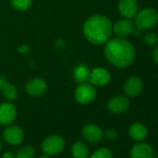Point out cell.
<instances>
[{
    "instance_id": "obj_24",
    "label": "cell",
    "mask_w": 158,
    "mask_h": 158,
    "mask_svg": "<svg viewBox=\"0 0 158 158\" xmlns=\"http://www.w3.org/2000/svg\"><path fill=\"white\" fill-rule=\"evenodd\" d=\"M103 136H105L108 140H114L117 137V131L114 128H108L105 133H103Z\"/></svg>"
},
{
    "instance_id": "obj_29",
    "label": "cell",
    "mask_w": 158,
    "mask_h": 158,
    "mask_svg": "<svg viewBox=\"0 0 158 158\" xmlns=\"http://www.w3.org/2000/svg\"><path fill=\"white\" fill-rule=\"evenodd\" d=\"M140 33H141V30H140V29H139V28L137 27L136 29L134 28V30H133V33H132V34H134L136 36H138V35H140Z\"/></svg>"
},
{
    "instance_id": "obj_12",
    "label": "cell",
    "mask_w": 158,
    "mask_h": 158,
    "mask_svg": "<svg viewBox=\"0 0 158 158\" xmlns=\"http://www.w3.org/2000/svg\"><path fill=\"white\" fill-rule=\"evenodd\" d=\"M111 79L110 73L103 68H95L91 71L89 82L94 86H104Z\"/></svg>"
},
{
    "instance_id": "obj_13",
    "label": "cell",
    "mask_w": 158,
    "mask_h": 158,
    "mask_svg": "<svg viewBox=\"0 0 158 158\" xmlns=\"http://www.w3.org/2000/svg\"><path fill=\"white\" fill-rule=\"evenodd\" d=\"M118 10L123 17L131 19L135 17L138 12V4L136 0H120L118 3Z\"/></svg>"
},
{
    "instance_id": "obj_19",
    "label": "cell",
    "mask_w": 158,
    "mask_h": 158,
    "mask_svg": "<svg viewBox=\"0 0 158 158\" xmlns=\"http://www.w3.org/2000/svg\"><path fill=\"white\" fill-rule=\"evenodd\" d=\"M2 92H3L5 99L8 100L9 102L15 101L18 97V90H17L16 87L9 82H6V84L4 85V87L2 89Z\"/></svg>"
},
{
    "instance_id": "obj_2",
    "label": "cell",
    "mask_w": 158,
    "mask_h": 158,
    "mask_svg": "<svg viewBox=\"0 0 158 158\" xmlns=\"http://www.w3.org/2000/svg\"><path fill=\"white\" fill-rule=\"evenodd\" d=\"M113 26L110 19L104 15H94L84 23L83 32L85 37L92 44H105L112 34Z\"/></svg>"
},
{
    "instance_id": "obj_11",
    "label": "cell",
    "mask_w": 158,
    "mask_h": 158,
    "mask_svg": "<svg viewBox=\"0 0 158 158\" xmlns=\"http://www.w3.org/2000/svg\"><path fill=\"white\" fill-rule=\"evenodd\" d=\"M152 147L145 142H138L130 150V158H153Z\"/></svg>"
},
{
    "instance_id": "obj_3",
    "label": "cell",
    "mask_w": 158,
    "mask_h": 158,
    "mask_svg": "<svg viewBox=\"0 0 158 158\" xmlns=\"http://www.w3.org/2000/svg\"><path fill=\"white\" fill-rule=\"evenodd\" d=\"M158 23V13L151 8L143 9L135 15V24L140 29H151Z\"/></svg>"
},
{
    "instance_id": "obj_16",
    "label": "cell",
    "mask_w": 158,
    "mask_h": 158,
    "mask_svg": "<svg viewBox=\"0 0 158 158\" xmlns=\"http://www.w3.org/2000/svg\"><path fill=\"white\" fill-rule=\"evenodd\" d=\"M128 135L136 141H142L148 135V128L139 122H135L130 125L128 128Z\"/></svg>"
},
{
    "instance_id": "obj_10",
    "label": "cell",
    "mask_w": 158,
    "mask_h": 158,
    "mask_svg": "<svg viewBox=\"0 0 158 158\" xmlns=\"http://www.w3.org/2000/svg\"><path fill=\"white\" fill-rule=\"evenodd\" d=\"M82 136L86 140L96 143L101 141L103 138V131L97 125L88 124L82 128Z\"/></svg>"
},
{
    "instance_id": "obj_7",
    "label": "cell",
    "mask_w": 158,
    "mask_h": 158,
    "mask_svg": "<svg viewBox=\"0 0 158 158\" xmlns=\"http://www.w3.org/2000/svg\"><path fill=\"white\" fill-rule=\"evenodd\" d=\"M16 116L17 110L12 103L5 102L0 104V125L10 126L15 121Z\"/></svg>"
},
{
    "instance_id": "obj_27",
    "label": "cell",
    "mask_w": 158,
    "mask_h": 158,
    "mask_svg": "<svg viewBox=\"0 0 158 158\" xmlns=\"http://www.w3.org/2000/svg\"><path fill=\"white\" fill-rule=\"evenodd\" d=\"M2 158H15V154L12 152H6L3 154Z\"/></svg>"
},
{
    "instance_id": "obj_17",
    "label": "cell",
    "mask_w": 158,
    "mask_h": 158,
    "mask_svg": "<svg viewBox=\"0 0 158 158\" xmlns=\"http://www.w3.org/2000/svg\"><path fill=\"white\" fill-rule=\"evenodd\" d=\"M90 70L88 66L84 64L77 65L73 70V77L78 83H86L89 81V76H90Z\"/></svg>"
},
{
    "instance_id": "obj_8",
    "label": "cell",
    "mask_w": 158,
    "mask_h": 158,
    "mask_svg": "<svg viewBox=\"0 0 158 158\" xmlns=\"http://www.w3.org/2000/svg\"><path fill=\"white\" fill-rule=\"evenodd\" d=\"M129 100L125 96H116L112 98L107 104L108 110L114 114L125 113L129 108Z\"/></svg>"
},
{
    "instance_id": "obj_9",
    "label": "cell",
    "mask_w": 158,
    "mask_h": 158,
    "mask_svg": "<svg viewBox=\"0 0 158 158\" xmlns=\"http://www.w3.org/2000/svg\"><path fill=\"white\" fill-rule=\"evenodd\" d=\"M143 89V83L139 77L131 76L124 84V90L127 96L134 98L139 96Z\"/></svg>"
},
{
    "instance_id": "obj_20",
    "label": "cell",
    "mask_w": 158,
    "mask_h": 158,
    "mask_svg": "<svg viewBox=\"0 0 158 158\" xmlns=\"http://www.w3.org/2000/svg\"><path fill=\"white\" fill-rule=\"evenodd\" d=\"M35 149L30 145L22 146L15 154V158H34Z\"/></svg>"
},
{
    "instance_id": "obj_14",
    "label": "cell",
    "mask_w": 158,
    "mask_h": 158,
    "mask_svg": "<svg viewBox=\"0 0 158 158\" xmlns=\"http://www.w3.org/2000/svg\"><path fill=\"white\" fill-rule=\"evenodd\" d=\"M133 30H134V24L128 19L117 21L113 28L114 33L119 37H126L131 35L133 33Z\"/></svg>"
},
{
    "instance_id": "obj_28",
    "label": "cell",
    "mask_w": 158,
    "mask_h": 158,
    "mask_svg": "<svg viewBox=\"0 0 158 158\" xmlns=\"http://www.w3.org/2000/svg\"><path fill=\"white\" fill-rule=\"evenodd\" d=\"M6 82H7V80L5 79V77L0 75V90H2V89H3L4 85L6 84Z\"/></svg>"
},
{
    "instance_id": "obj_6",
    "label": "cell",
    "mask_w": 158,
    "mask_h": 158,
    "mask_svg": "<svg viewBox=\"0 0 158 158\" xmlns=\"http://www.w3.org/2000/svg\"><path fill=\"white\" fill-rule=\"evenodd\" d=\"M3 138L10 145H20L24 139V132L18 126H9L3 132Z\"/></svg>"
},
{
    "instance_id": "obj_25",
    "label": "cell",
    "mask_w": 158,
    "mask_h": 158,
    "mask_svg": "<svg viewBox=\"0 0 158 158\" xmlns=\"http://www.w3.org/2000/svg\"><path fill=\"white\" fill-rule=\"evenodd\" d=\"M18 50L21 53H27L29 51V48H28L27 45H23V46H21V47L18 48Z\"/></svg>"
},
{
    "instance_id": "obj_32",
    "label": "cell",
    "mask_w": 158,
    "mask_h": 158,
    "mask_svg": "<svg viewBox=\"0 0 158 158\" xmlns=\"http://www.w3.org/2000/svg\"><path fill=\"white\" fill-rule=\"evenodd\" d=\"M155 158H158V156H157V157H155Z\"/></svg>"
},
{
    "instance_id": "obj_15",
    "label": "cell",
    "mask_w": 158,
    "mask_h": 158,
    "mask_svg": "<svg viewBox=\"0 0 158 158\" xmlns=\"http://www.w3.org/2000/svg\"><path fill=\"white\" fill-rule=\"evenodd\" d=\"M47 89V84L41 78H34L26 84V91L29 95L36 97L42 95Z\"/></svg>"
},
{
    "instance_id": "obj_4",
    "label": "cell",
    "mask_w": 158,
    "mask_h": 158,
    "mask_svg": "<svg viewBox=\"0 0 158 158\" xmlns=\"http://www.w3.org/2000/svg\"><path fill=\"white\" fill-rule=\"evenodd\" d=\"M65 147L64 139L58 135H51L47 137L42 142V151L45 154L54 156L60 153Z\"/></svg>"
},
{
    "instance_id": "obj_31",
    "label": "cell",
    "mask_w": 158,
    "mask_h": 158,
    "mask_svg": "<svg viewBox=\"0 0 158 158\" xmlns=\"http://www.w3.org/2000/svg\"><path fill=\"white\" fill-rule=\"evenodd\" d=\"M1 149H2V141L0 139V151H1Z\"/></svg>"
},
{
    "instance_id": "obj_21",
    "label": "cell",
    "mask_w": 158,
    "mask_h": 158,
    "mask_svg": "<svg viewBox=\"0 0 158 158\" xmlns=\"http://www.w3.org/2000/svg\"><path fill=\"white\" fill-rule=\"evenodd\" d=\"M10 4L16 10L25 11L31 7L32 0H10Z\"/></svg>"
},
{
    "instance_id": "obj_30",
    "label": "cell",
    "mask_w": 158,
    "mask_h": 158,
    "mask_svg": "<svg viewBox=\"0 0 158 158\" xmlns=\"http://www.w3.org/2000/svg\"><path fill=\"white\" fill-rule=\"evenodd\" d=\"M39 158H49V155H48V154H45V153H44V154H43V155H41Z\"/></svg>"
},
{
    "instance_id": "obj_1",
    "label": "cell",
    "mask_w": 158,
    "mask_h": 158,
    "mask_svg": "<svg viewBox=\"0 0 158 158\" xmlns=\"http://www.w3.org/2000/svg\"><path fill=\"white\" fill-rule=\"evenodd\" d=\"M104 55L111 64L118 68H123L133 62L135 58V48L127 39L115 37L109 39L106 42Z\"/></svg>"
},
{
    "instance_id": "obj_23",
    "label": "cell",
    "mask_w": 158,
    "mask_h": 158,
    "mask_svg": "<svg viewBox=\"0 0 158 158\" xmlns=\"http://www.w3.org/2000/svg\"><path fill=\"white\" fill-rule=\"evenodd\" d=\"M144 43L148 46H154L158 42V36L155 33H147L143 38Z\"/></svg>"
},
{
    "instance_id": "obj_26",
    "label": "cell",
    "mask_w": 158,
    "mask_h": 158,
    "mask_svg": "<svg viewBox=\"0 0 158 158\" xmlns=\"http://www.w3.org/2000/svg\"><path fill=\"white\" fill-rule=\"evenodd\" d=\"M152 58H153V60L158 64V47H156L152 52Z\"/></svg>"
},
{
    "instance_id": "obj_22",
    "label": "cell",
    "mask_w": 158,
    "mask_h": 158,
    "mask_svg": "<svg viewBox=\"0 0 158 158\" xmlns=\"http://www.w3.org/2000/svg\"><path fill=\"white\" fill-rule=\"evenodd\" d=\"M89 158H114V156L113 152L108 148H101L89 155Z\"/></svg>"
},
{
    "instance_id": "obj_5",
    "label": "cell",
    "mask_w": 158,
    "mask_h": 158,
    "mask_svg": "<svg viewBox=\"0 0 158 158\" xmlns=\"http://www.w3.org/2000/svg\"><path fill=\"white\" fill-rule=\"evenodd\" d=\"M96 95L97 93L94 87L88 83L80 84L74 91L75 100L81 104H89L95 100Z\"/></svg>"
},
{
    "instance_id": "obj_18",
    "label": "cell",
    "mask_w": 158,
    "mask_h": 158,
    "mask_svg": "<svg viewBox=\"0 0 158 158\" xmlns=\"http://www.w3.org/2000/svg\"><path fill=\"white\" fill-rule=\"evenodd\" d=\"M71 152L73 158H89V149L82 141L74 142L72 146Z\"/></svg>"
}]
</instances>
